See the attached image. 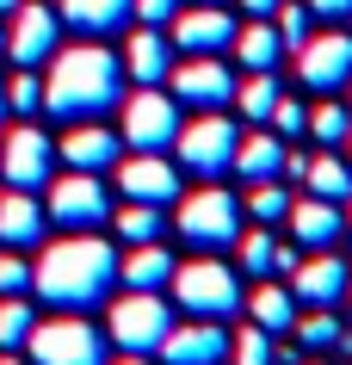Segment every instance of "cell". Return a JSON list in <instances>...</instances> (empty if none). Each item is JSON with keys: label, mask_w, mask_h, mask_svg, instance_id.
I'll use <instances>...</instances> for the list:
<instances>
[{"label": "cell", "mask_w": 352, "mask_h": 365, "mask_svg": "<svg viewBox=\"0 0 352 365\" xmlns=\"http://www.w3.org/2000/svg\"><path fill=\"white\" fill-rule=\"evenodd\" d=\"M130 81H124V56L112 43H56L50 75H43V112L62 124H87L124 106Z\"/></svg>", "instance_id": "1"}, {"label": "cell", "mask_w": 352, "mask_h": 365, "mask_svg": "<svg viewBox=\"0 0 352 365\" xmlns=\"http://www.w3.org/2000/svg\"><path fill=\"white\" fill-rule=\"evenodd\" d=\"M112 285H117V248L93 230H75L62 242H50L43 260L31 267V291L50 309H75V316L99 309L112 297Z\"/></svg>", "instance_id": "2"}, {"label": "cell", "mask_w": 352, "mask_h": 365, "mask_svg": "<svg viewBox=\"0 0 352 365\" xmlns=\"http://www.w3.org/2000/svg\"><path fill=\"white\" fill-rule=\"evenodd\" d=\"M174 230L186 248L198 254H223L241 242V205H235V192H223V186H198V192H179L174 198Z\"/></svg>", "instance_id": "3"}, {"label": "cell", "mask_w": 352, "mask_h": 365, "mask_svg": "<svg viewBox=\"0 0 352 365\" xmlns=\"http://www.w3.org/2000/svg\"><path fill=\"white\" fill-rule=\"evenodd\" d=\"M174 297L186 316H210V322H229V316H241V272L223 267L216 254H198V260H186V267H174Z\"/></svg>", "instance_id": "4"}, {"label": "cell", "mask_w": 352, "mask_h": 365, "mask_svg": "<svg viewBox=\"0 0 352 365\" xmlns=\"http://www.w3.org/2000/svg\"><path fill=\"white\" fill-rule=\"evenodd\" d=\"M235 143H241L235 118H223V112H198L192 124H179V136H174L179 173H192V180H223V173L235 168Z\"/></svg>", "instance_id": "5"}, {"label": "cell", "mask_w": 352, "mask_h": 365, "mask_svg": "<svg viewBox=\"0 0 352 365\" xmlns=\"http://www.w3.org/2000/svg\"><path fill=\"white\" fill-rule=\"evenodd\" d=\"M31 365H105V334L75 309H56L50 322H31Z\"/></svg>", "instance_id": "6"}, {"label": "cell", "mask_w": 352, "mask_h": 365, "mask_svg": "<svg viewBox=\"0 0 352 365\" xmlns=\"http://www.w3.org/2000/svg\"><path fill=\"white\" fill-rule=\"evenodd\" d=\"M117 136L130 149H174L179 136V99L167 87H130L117 106Z\"/></svg>", "instance_id": "7"}, {"label": "cell", "mask_w": 352, "mask_h": 365, "mask_svg": "<svg viewBox=\"0 0 352 365\" xmlns=\"http://www.w3.org/2000/svg\"><path fill=\"white\" fill-rule=\"evenodd\" d=\"M43 217L56 223V230H105L112 223V192H105V180L99 173H80L68 168V180H50V205Z\"/></svg>", "instance_id": "8"}, {"label": "cell", "mask_w": 352, "mask_h": 365, "mask_svg": "<svg viewBox=\"0 0 352 365\" xmlns=\"http://www.w3.org/2000/svg\"><path fill=\"white\" fill-rule=\"evenodd\" d=\"M174 328V309L161 304V291H124L112 309H105V334H112L124 353H155Z\"/></svg>", "instance_id": "9"}, {"label": "cell", "mask_w": 352, "mask_h": 365, "mask_svg": "<svg viewBox=\"0 0 352 365\" xmlns=\"http://www.w3.org/2000/svg\"><path fill=\"white\" fill-rule=\"evenodd\" d=\"M117 192L124 198H137V205H174L186 186H179V168L167 161V149H130V155H117Z\"/></svg>", "instance_id": "10"}, {"label": "cell", "mask_w": 352, "mask_h": 365, "mask_svg": "<svg viewBox=\"0 0 352 365\" xmlns=\"http://www.w3.org/2000/svg\"><path fill=\"white\" fill-rule=\"evenodd\" d=\"M56 43H62V13H56V6L19 0V6L6 13V56L19 62V68L50 62V56H56Z\"/></svg>", "instance_id": "11"}, {"label": "cell", "mask_w": 352, "mask_h": 365, "mask_svg": "<svg viewBox=\"0 0 352 365\" xmlns=\"http://www.w3.org/2000/svg\"><path fill=\"white\" fill-rule=\"evenodd\" d=\"M297 81L309 93H340V87H352V38L346 31H315V38H303V50H297Z\"/></svg>", "instance_id": "12"}, {"label": "cell", "mask_w": 352, "mask_h": 365, "mask_svg": "<svg viewBox=\"0 0 352 365\" xmlns=\"http://www.w3.org/2000/svg\"><path fill=\"white\" fill-rule=\"evenodd\" d=\"M50 173H56V143H50L38 124L6 130V149H0V180H6V186L38 192V186H50Z\"/></svg>", "instance_id": "13"}, {"label": "cell", "mask_w": 352, "mask_h": 365, "mask_svg": "<svg viewBox=\"0 0 352 365\" xmlns=\"http://www.w3.org/2000/svg\"><path fill=\"white\" fill-rule=\"evenodd\" d=\"M167 93L192 112H223L235 99V75L223 68V56H186L179 68H167Z\"/></svg>", "instance_id": "14"}, {"label": "cell", "mask_w": 352, "mask_h": 365, "mask_svg": "<svg viewBox=\"0 0 352 365\" xmlns=\"http://www.w3.org/2000/svg\"><path fill=\"white\" fill-rule=\"evenodd\" d=\"M229 328L210 322V316H192V322H174L167 341L155 346L161 365H229Z\"/></svg>", "instance_id": "15"}, {"label": "cell", "mask_w": 352, "mask_h": 365, "mask_svg": "<svg viewBox=\"0 0 352 365\" xmlns=\"http://www.w3.org/2000/svg\"><path fill=\"white\" fill-rule=\"evenodd\" d=\"M167 25H174V31H167L174 50H186V56H223V50L235 43V19L223 13V6H204V0L179 6Z\"/></svg>", "instance_id": "16"}, {"label": "cell", "mask_w": 352, "mask_h": 365, "mask_svg": "<svg viewBox=\"0 0 352 365\" xmlns=\"http://www.w3.org/2000/svg\"><path fill=\"white\" fill-rule=\"evenodd\" d=\"M346 285H352V267L334 248H321L315 260H297V272H291L297 309H334L340 297H346Z\"/></svg>", "instance_id": "17"}, {"label": "cell", "mask_w": 352, "mask_h": 365, "mask_svg": "<svg viewBox=\"0 0 352 365\" xmlns=\"http://www.w3.org/2000/svg\"><path fill=\"white\" fill-rule=\"evenodd\" d=\"M284 223H291L297 248H309V254L334 248V242L346 235V217H340V205H334V198H315V192H309V198H291Z\"/></svg>", "instance_id": "18"}, {"label": "cell", "mask_w": 352, "mask_h": 365, "mask_svg": "<svg viewBox=\"0 0 352 365\" xmlns=\"http://www.w3.org/2000/svg\"><path fill=\"white\" fill-rule=\"evenodd\" d=\"M117 155H124V136L105 130L99 118H87V124H75V130L62 136V161H68V168H80V173H112Z\"/></svg>", "instance_id": "19"}, {"label": "cell", "mask_w": 352, "mask_h": 365, "mask_svg": "<svg viewBox=\"0 0 352 365\" xmlns=\"http://www.w3.org/2000/svg\"><path fill=\"white\" fill-rule=\"evenodd\" d=\"M167 68H174V38H167L161 25L130 31V43H124V81H137V87H161Z\"/></svg>", "instance_id": "20"}, {"label": "cell", "mask_w": 352, "mask_h": 365, "mask_svg": "<svg viewBox=\"0 0 352 365\" xmlns=\"http://www.w3.org/2000/svg\"><path fill=\"white\" fill-rule=\"evenodd\" d=\"M43 223H50V217H43L38 192H19V186L0 192V248H38Z\"/></svg>", "instance_id": "21"}, {"label": "cell", "mask_w": 352, "mask_h": 365, "mask_svg": "<svg viewBox=\"0 0 352 365\" xmlns=\"http://www.w3.org/2000/svg\"><path fill=\"white\" fill-rule=\"evenodd\" d=\"M229 173H241L247 186H254V180H278V173H284V136L266 130V124H254V136L235 143V168Z\"/></svg>", "instance_id": "22"}, {"label": "cell", "mask_w": 352, "mask_h": 365, "mask_svg": "<svg viewBox=\"0 0 352 365\" xmlns=\"http://www.w3.org/2000/svg\"><path fill=\"white\" fill-rule=\"evenodd\" d=\"M174 254L161 248V242H137L130 254H117V285H130V291H161L167 279H174Z\"/></svg>", "instance_id": "23"}, {"label": "cell", "mask_w": 352, "mask_h": 365, "mask_svg": "<svg viewBox=\"0 0 352 365\" xmlns=\"http://www.w3.org/2000/svg\"><path fill=\"white\" fill-rule=\"evenodd\" d=\"M235 62L241 68H278V56H284V43H278V25L272 19H247V25H235Z\"/></svg>", "instance_id": "24"}, {"label": "cell", "mask_w": 352, "mask_h": 365, "mask_svg": "<svg viewBox=\"0 0 352 365\" xmlns=\"http://www.w3.org/2000/svg\"><path fill=\"white\" fill-rule=\"evenodd\" d=\"M62 25H75V31H124L130 25V0H62Z\"/></svg>", "instance_id": "25"}, {"label": "cell", "mask_w": 352, "mask_h": 365, "mask_svg": "<svg viewBox=\"0 0 352 365\" xmlns=\"http://www.w3.org/2000/svg\"><path fill=\"white\" fill-rule=\"evenodd\" d=\"M241 304H247V322L266 328V334H291V322H297L291 285H254V297H241Z\"/></svg>", "instance_id": "26"}, {"label": "cell", "mask_w": 352, "mask_h": 365, "mask_svg": "<svg viewBox=\"0 0 352 365\" xmlns=\"http://www.w3.org/2000/svg\"><path fill=\"white\" fill-rule=\"evenodd\" d=\"M278 93H284V87H278L272 68H247V81H235V99H229V106H241L247 124H266L272 106H278Z\"/></svg>", "instance_id": "27"}, {"label": "cell", "mask_w": 352, "mask_h": 365, "mask_svg": "<svg viewBox=\"0 0 352 365\" xmlns=\"http://www.w3.org/2000/svg\"><path fill=\"white\" fill-rule=\"evenodd\" d=\"M297 180H303L315 198H334V205H346V198H352V168L340 161V155H309Z\"/></svg>", "instance_id": "28"}, {"label": "cell", "mask_w": 352, "mask_h": 365, "mask_svg": "<svg viewBox=\"0 0 352 365\" xmlns=\"http://www.w3.org/2000/svg\"><path fill=\"white\" fill-rule=\"evenodd\" d=\"M112 230H117L124 248H137V242H161L167 223H161V205H137V198H130L124 211H112Z\"/></svg>", "instance_id": "29"}, {"label": "cell", "mask_w": 352, "mask_h": 365, "mask_svg": "<svg viewBox=\"0 0 352 365\" xmlns=\"http://www.w3.org/2000/svg\"><path fill=\"white\" fill-rule=\"evenodd\" d=\"M291 334H297L303 346H315V353H321V346H346V328H340V316H334V309H309V316L297 309Z\"/></svg>", "instance_id": "30"}, {"label": "cell", "mask_w": 352, "mask_h": 365, "mask_svg": "<svg viewBox=\"0 0 352 365\" xmlns=\"http://www.w3.org/2000/svg\"><path fill=\"white\" fill-rule=\"evenodd\" d=\"M309 136L321 143V149H340V143L352 136V106H340V99H321V106L309 112Z\"/></svg>", "instance_id": "31"}, {"label": "cell", "mask_w": 352, "mask_h": 365, "mask_svg": "<svg viewBox=\"0 0 352 365\" xmlns=\"http://www.w3.org/2000/svg\"><path fill=\"white\" fill-rule=\"evenodd\" d=\"M284 211H291V192H284L278 180H254V186H247V217H254V223L272 230V223H284Z\"/></svg>", "instance_id": "32"}, {"label": "cell", "mask_w": 352, "mask_h": 365, "mask_svg": "<svg viewBox=\"0 0 352 365\" xmlns=\"http://www.w3.org/2000/svg\"><path fill=\"white\" fill-rule=\"evenodd\" d=\"M272 230H266V223H254V235H241V242H235V254H241V272H247V279H266V272H272Z\"/></svg>", "instance_id": "33"}, {"label": "cell", "mask_w": 352, "mask_h": 365, "mask_svg": "<svg viewBox=\"0 0 352 365\" xmlns=\"http://www.w3.org/2000/svg\"><path fill=\"white\" fill-rule=\"evenodd\" d=\"M31 322H38V316H31L25 297H0V346H6V353L31 341Z\"/></svg>", "instance_id": "34"}, {"label": "cell", "mask_w": 352, "mask_h": 365, "mask_svg": "<svg viewBox=\"0 0 352 365\" xmlns=\"http://www.w3.org/2000/svg\"><path fill=\"white\" fill-rule=\"evenodd\" d=\"M229 365H278V359H272V334L247 322V328L229 341Z\"/></svg>", "instance_id": "35"}, {"label": "cell", "mask_w": 352, "mask_h": 365, "mask_svg": "<svg viewBox=\"0 0 352 365\" xmlns=\"http://www.w3.org/2000/svg\"><path fill=\"white\" fill-rule=\"evenodd\" d=\"M309 6H297V0H278V13H272V25H278V43L284 50H303V38H309Z\"/></svg>", "instance_id": "36"}, {"label": "cell", "mask_w": 352, "mask_h": 365, "mask_svg": "<svg viewBox=\"0 0 352 365\" xmlns=\"http://www.w3.org/2000/svg\"><path fill=\"white\" fill-rule=\"evenodd\" d=\"M266 130H278V136H303V130H309V112H303V99H291V93H278L272 118H266Z\"/></svg>", "instance_id": "37"}, {"label": "cell", "mask_w": 352, "mask_h": 365, "mask_svg": "<svg viewBox=\"0 0 352 365\" xmlns=\"http://www.w3.org/2000/svg\"><path fill=\"white\" fill-rule=\"evenodd\" d=\"M6 106H13V112H38V106H43V75L19 68V75L6 81Z\"/></svg>", "instance_id": "38"}, {"label": "cell", "mask_w": 352, "mask_h": 365, "mask_svg": "<svg viewBox=\"0 0 352 365\" xmlns=\"http://www.w3.org/2000/svg\"><path fill=\"white\" fill-rule=\"evenodd\" d=\"M31 291V267L19 260V248H6L0 254V297H25Z\"/></svg>", "instance_id": "39"}, {"label": "cell", "mask_w": 352, "mask_h": 365, "mask_svg": "<svg viewBox=\"0 0 352 365\" xmlns=\"http://www.w3.org/2000/svg\"><path fill=\"white\" fill-rule=\"evenodd\" d=\"M179 13V0H130V19H142V25H167Z\"/></svg>", "instance_id": "40"}, {"label": "cell", "mask_w": 352, "mask_h": 365, "mask_svg": "<svg viewBox=\"0 0 352 365\" xmlns=\"http://www.w3.org/2000/svg\"><path fill=\"white\" fill-rule=\"evenodd\" d=\"M297 260H303V248H297V242H278V248H272V272H278V279H291Z\"/></svg>", "instance_id": "41"}, {"label": "cell", "mask_w": 352, "mask_h": 365, "mask_svg": "<svg viewBox=\"0 0 352 365\" xmlns=\"http://www.w3.org/2000/svg\"><path fill=\"white\" fill-rule=\"evenodd\" d=\"M315 19H352V0H309Z\"/></svg>", "instance_id": "42"}, {"label": "cell", "mask_w": 352, "mask_h": 365, "mask_svg": "<svg viewBox=\"0 0 352 365\" xmlns=\"http://www.w3.org/2000/svg\"><path fill=\"white\" fill-rule=\"evenodd\" d=\"M241 6H247V19H272L278 13V0H241Z\"/></svg>", "instance_id": "43"}, {"label": "cell", "mask_w": 352, "mask_h": 365, "mask_svg": "<svg viewBox=\"0 0 352 365\" xmlns=\"http://www.w3.org/2000/svg\"><path fill=\"white\" fill-rule=\"evenodd\" d=\"M117 365H155V353H124Z\"/></svg>", "instance_id": "44"}, {"label": "cell", "mask_w": 352, "mask_h": 365, "mask_svg": "<svg viewBox=\"0 0 352 365\" xmlns=\"http://www.w3.org/2000/svg\"><path fill=\"white\" fill-rule=\"evenodd\" d=\"M13 6H19V0H0V19H6V13H13Z\"/></svg>", "instance_id": "45"}, {"label": "cell", "mask_w": 352, "mask_h": 365, "mask_svg": "<svg viewBox=\"0 0 352 365\" xmlns=\"http://www.w3.org/2000/svg\"><path fill=\"white\" fill-rule=\"evenodd\" d=\"M0 365H31V359H13V353H6V359H0Z\"/></svg>", "instance_id": "46"}, {"label": "cell", "mask_w": 352, "mask_h": 365, "mask_svg": "<svg viewBox=\"0 0 352 365\" xmlns=\"http://www.w3.org/2000/svg\"><path fill=\"white\" fill-rule=\"evenodd\" d=\"M0 118H6V87H0Z\"/></svg>", "instance_id": "47"}, {"label": "cell", "mask_w": 352, "mask_h": 365, "mask_svg": "<svg viewBox=\"0 0 352 365\" xmlns=\"http://www.w3.org/2000/svg\"><path fill=\"white\" fill-rule=\"evenodd\" d=\"M0 50H6V25H0Z\"/></svg>", "instance_id": "48"}, {"label": "cell", "mask_w": 352, "mask_h": 365, "mask_svg": "<svg viewBox=\"0 0 352 365\" xmlns=\"http://www.w3.org/2000/svg\"><path fill=\"white\" fill-rule=\"evenodd\" d=\"M204 6H223V0H204Z\"/></svg>", "instance_id": "49"}, {"label": "cell", "mask_w": 352, "mask_h": 365, "mask_svg": "<svg viewBox=\"0 0 352 365\" xmlns=\"http://www.w3.org/2000/svg\"><path fill=\"white\" fill-rule=\"evenodd\" d=\"M346 297H352V285H346Z\"/></svg>", "instance_id": "50"}, {"label": "cell", "mask_w": 352, "mask_h": 365, "mask_svg": "<svg viewBox=\"0 0 352 365\" xmlns=\"http://www.w3.org/2000/svg\"><path fill=\"white\" fill-rule=\"evenodd\" d=\"M346 235H352V223H346Z\"/></svg>", "instance_id": "51"}]
</instances>
